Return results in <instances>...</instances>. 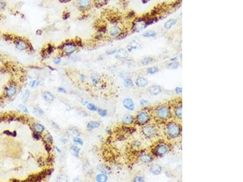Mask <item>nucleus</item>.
<instances>
[{"mask_svg": "<svg viewBox=\"0 0 243 182\" xmlns=\"http://www.w3.org/2000/svg\"><path fill=\"white\" fill-rule=\"evenodd\" d=\"M182 131V126L176 122H169L166 126L167 135L170 139H176L180 137Z\"/></svg>", "mask_w": 243, "mask_h": 182, "instance_id": "f257e3e1", "label": "nucleus"}, {"mask_svg": "<svg viewBox=\"0 0 243 182\" xmlns=\"http://www.w3.org/2000/svg\"><path fill=\"white\" fill-rule=\"evenodd\" d=\"M154 112L156 118L160 120H167L172 117V112L170 107L165 104L157 106Z\"/></svg>", "mask_w": 243, "mask_h": 182, "instance_id": "f03ea898", "label": "nucleus"}, {"mask_svg": "<svg viewBox=\"0 0 243 182\" xmlns=\"http://www.w3.org/2000/svg\"><path fill=\"white\" fill-rule=\"evenodd\" d=\"M135 123L138 126H142L148 124L151 120V115L147 111H141L137 112L135 117Z\"/></svg>", "mask_w": 243, "mask_h": 182, "instance_id": "7ed1b4c3", "label": "nucleus"}, {"mask_svg": "<svg viewBox=\"0 0 243 182\" xmlns=\"http://www.w3.org/2000/svg\"><path fill=\"white\" fill-rule=\"evenodd\" d=\"M170 151V146L165 143H159L153 149V154L156 157H163Z\"/></svg>", "mask_w": 243, "mask_h": 182, "instance_id": "20e7f679", "label": "nucleus"}, {"mask_svg": "<svg viewBox=\"0 0 243 182\" xmlns=\"http://www.w3.org/2000/svg\"><path fill=\"white\" fill-rule=\"evenodd\" d=\"M143 135L148 139H153L156 137L158 134V130L155 126L153 124H145L142 128Z\"/></svg>", "mask_w": 243, "mask_h": 182, "instance_id": "39448f33", "label": "nucleus"}, {"mask_svg": "<svg viewBox=\"0 0 243 182\" xmlns=\"http://www.w3.org/2000/svg\"><path fill=\"white\" fill-rule=\"evenodd\" d=\"M67 55H69L74 53L76 50V44L74 42H69L63 44L61 46V49Z\"/></svg>", "mask_w": 243, "mask_h": 182, "instance_id": "423d86ee", "label": "nucleus"}, {"mask_svg": "<svg viewBox=\"0 0 243 182\" xmlns=\"http://www.w3.org/2000/svg\"><path fill=\"white\" fill-rule=\"evenodd\" d=\"M149 84V81L147 78L142 76H139L136 78L134 84L139 88H144Z\"/></svg>", "mask_w": 243, "mask_h": 182, "instance_id": "0eeeda50", "label": "nucleus"}, {"mask_svg": "<svg viewBox=\"0 0 243 182\" xmlns=\"http://www.w3.org/2000/svg\"><path fill=\"white\" fill-rule=\"evenodd\" d=\"M15 45L16 48L20 50H24L29 48V44L23 39H16L15 41Z\"/></svg>", "mask_w": 243, "mask_h": 182, "instance_id": "6e6552de", "label": "nucleus"}, {"mask_svg": "<svg viewBox=\"0 0 243 182\" xmlns=\"http://www.w3.org/2000/svg\"><path fill=\"white\" fill-rule=\"evenodd\" d=\"M148 92L149 94L153 96H157L161 94L162 92V87L158 84H154L149 86L148 89Z\"/></svg>", "mask_w": 243, "mask_h": 182, "instance_id": "1a4fd4ad", "label": "nucleus"}, {"mask_svg": "<svg viewBox=\"0 0 243 182\" xmlns=\"http://www.w3.org/2000/svg\"><path fill=\"white\" fill-rule=\"evenodd\" d=\"M123 106L128 111H133L135 109V103L132 98H126L123 101Z\"/></svg>", "mask_w": 243, "mask_h": 182, "instance_id": "9d476101", "label": "nucleus"}, {"mask_svg": "<svg viewBox=\"0 0 243 182\" xmlns=\"http://www.w3.org/2000/svg\"><path fill=\"white\" fill-rule=\"evenodd\" d=\"M153 160V155L149 153H143L139 155V160L144 164H149Z\"/></svg>", "mask_w": 243, "mask_h": 182, "instance_id": "9b49d317", "label": "nucleus"}, {"mask_svg": "<svg viewBox=\"0 0 243 182\" xmlns=\"http://www.w3.org/2000/svg\"><path fill=\"white\" fill-rule=\"evenodd\" d=\"M149 171L152 174L154 175H159L162 174V168L158 164H153L149 168Z\"/></svg>", "mask_w": 243, "mask_h": 182, "instance_id": "f8f14e48", "label": "nucleus"}, {"mask_svg": "<svg viewBox=\"0 0 243 182\" xmlns=\"http://www.w3.org/2000/svg\"><path fill=\"white\" fill-rule=\"evenodd\" d=\"M135 121L134 117L130 114H126L122 117V122L125 125H130L133 124Z\"/></svg>", "mask_w": 243, "mask_h": 182, "instance_id": "ddd939ff", "label": "nucleus"}, {"mask_svg": "<svg viewBox=\"0 0 243 182\" xmlns=\"http://www.w3.org/2000/svg\"><path fill=\"white\" fill-rule=\"evenodd\" d=\"M77 4L81 9L86 10L91 7V0H77Z\"/></svg>", "mask_w": 243, "mask_h": 182, "instance_id": "4468645a", "label": "nucleus"}, {"mask_svg": "<svg viewBox=\"0 0 243 182\" xmlns=\"http://www.w3.org/2000/svg\"><path fill=\"white\" fill-rule=\"evenodd\" d=\"M174 114L176 119L181 120L182 118V106L181 104H178L174 107Z\"/></svg>", "mask_w": 243, "mask_h": 182, "instance_id": "2eb2a0df", "label": "nucleus"}, {"mask_svg": "<svg viewBox=\"0 0 243 182\" xmlns=\"http://www.w3.org/2000/svg\"><path fill=\"white\" fill-rule=\"evenodd\" d=\"M109 33L112 37H119L121 34V29L118 26H113L109 29Z\"/></svg>", "mask_w": 243, "mask_h": 182, "instance_id": "dca6fc26", "label": "nucleus"}, {"mask_svg": "<svg viewBox=\"0 0 243 182\" xmlns=\"http://www.w3.org/2000/svg\"><path fill=\"white\" fill-rule=\"evenodd\" d=\"M17 92V88H16L15 86L11 84L9 86H8L6 89V95L7 97H12L14 96L15 94Z\"/></svg>", "mask_w": 243, "mask_h": 182, "instance_id": "f3484780", "label": "nucleus"}, {"mask_svg": "<svg viewBox=\"0 0 243 182\" xmlns=\"http://www.w3.org/2000/svg\"><path fill=\"white\" fill-rule=\"evenodd\" d=\"M97 169H98V171H100L101 173H103L105 174L109 175L111 173V168L106 165L101 164V165H99L98 167H97Z\"/></svg>", "mask_w": 243, "mask_h": 182, "instance_id": "a211bd4d", "label": "nucleus"}, {"mask_svg": "<svg viewBox=\"0 0 243 182\" xmlns=\"http://www.w3.org/2000/svg\"><path fill=\"white\" fill-rule=\"evenodd\" d=\"M43 99L47 102H51L54 100V96L53 95V94L50 93V92L48 91L45 92L43 93Z\"/></svg>", "mask_w": 243, "mask_h": 182, "instance_id": "6ab92c4d", "label": "nucleus"}, {"mask_svg": "<svg viewBox=\"0 0 243 182\" xmlns=\"http://www.w3.org/2000/svg\"><path fill=\"white\" fill-rule=\"evenodd\" d=\"M128 56V53L124 49H121V50H119L118 52L117 53L116 55V58L118 60H122L125 59Z\"/></svg>", "mask_w": 243, "mask_h": 182, "instance_id": "aec40b11", "label": "nucleus"}, {"mask_svg": "<svg viewBox=\"0 0 243 182\" xmlns=\"http://www.w3.org/2000/svg\"><path fill=\"white\" fill-rule=\"evenodd\" d=\"M123 84L127 88H131V87H133L134 86V83L133 82V80L130 78H126L123 81Z\"/></svg>", "mask_w": 243, "mask_h": 182, "instance_id": "412c9836", "label": "nucleus"}, {"mask_svg": "<svg viewBox=\"0 0 243 182\" xmlns=\"http://www.w3.org/2000/svg\"><path fill=\"white\" fill-rule=\"evenodd\" d=\"M100 124L99 122L98 121H92L89 122L87 124V127L88 129L91 130V129H94L96 128H98L99 127Z\"/></svg>", "mask_w": 243, "mask_h": 182, "instance_id": "4be33fe9", "label": "nucleus"}, {"mask_svg": "<svg viewBox=\"0 0 243 182\" xmlns=\"http://www.w3.org/2000/svg\"><path fill=\"white\" fill-rule=\"evenodd\" d=\"M159 67H156V66H152V67H148L146 69V73L149 75H154V74H157L159 72Z\"/></svg>", "mask_w": 243, "mask_h": 182, "instance_id": "5701e85b", "label": "nucleus"}, {"mask_svg": "<svg viewBox=\"0 0 243 182\" xmlns=\"http://www.w3.org/2000/svg\"><path fill=\"white\" fill-rule=\"evenodd\" d=\"M96 179L98 182H105L108 180V176L103 173L99 174L96 176Z\"/></svg>", "mask_w": 243, "mask_h": 182, "instance_id": "b1692460", "label": "nucleus"}, {"mask_svg": "<svg viewBox=\"0 0 243 182\" xmlns=\"http://www.w3.org/2000/svg\"><path fill=\"white\" fill-rule=\"evenodd\" d=\"M67 134L68 135L72 137H77L79 136L80 132L77 129L75 128H70L67 131Z\"/></svg>", "mask_w": 243, "mask_h": 182, "instance_id": "393cba45", "label": "nucleus"}, {"mask_svg": "<svg viewBox=\"0 0 243 182\" xmlns=\"http://www.w3.org/2000/svg\"><path fill=\"white\" fill-rule=\"evenodd\" d=\"M176 22H177L176 20H174V19L170 20L167 21V22H165L164 27H165V28L167 29H170L172 26H173L174 24H175Z\"/></svg>", "mask_w": 243, "mask_h": 182, "instance_id": "a878e982", "label": "nucleus"}, {"mask_svg": "<svg viewBox=\"0 0 243 182\" xmlns=\"http://www.w3.org/2000/svg\"><path fill=\"white\" fill-rule=\"evenodd\" d=\"M34 128L35 131L37 133H41V132H43L44 129H45V127L44 126L42 125V124H40V123H37L35 124L34 126Z\"/></svg>", "mask_w": 243, "mask_h": 182, "instance_id": "bb28decb", "label": "nucleus"}, {"mask_svg": "<svg viewBox=\"0 0 243 182\" xmlns=\"http://www.w3.org/2000/svg\"><path fill=\"white\" fill-rule=\"evenodd\" d=\"M153 58L150 57H145L141 61V63L143 65H148L149 64H151V63H153Z\"/></svg>", "mask_w": 243, "mask_h": 182, "instance_id": "cd10ccee", "label": "nucleus"}, {"mask_svg": "<svg viewBox=\"0 0 243 182\" xmlns=\"http://www.w3.org/2000/svg\"><path fill=\"white\" fill-rule=\"evenodd\" d=\"M71 151L72 154L75 157H79L80 149L77 146H73L71 147Z\"/></svg>", "mask_w": 243, "mask_h": 182, "instance_id": "c85d7f7f", "label": "nucleus"}, {"mask_svg": "<svg viewBox=\"0 0 243 182\" xmlns=\"http://www.w3.org/2000/svg\"><path fill=\"white\" fill-rule=\"evenodd\" d=\"M179 66H180V64H179V63H178V62L172 61L171 63H169V64H168L167 67L169 69H170L174 70V69H177L179 67Z\"/></svg>", "mask_w": 243, "mask_h": 182, "instance_id": "c756f323", "label": "nucleus"}, {"mask_svg": "<svg viewBox=\"0 0 243 182\" xmlns=\"http://www.w3.org/2000/svg\"><path fill=\"white\" fill-rule=\"evenodd\" d=\"M156 35V33L153 30H149L143 34L142 36L145 38H151V37H154Z\"/></svg>", "mask_w": 243, "mask_h": 182, "instance_id": "7c9ffc66", "label": "nucleus"}, {"mask_svg": "<svg viewBox=\"0 0 243 182\" xmlns=\"http://www.w3.org/2000/svg\"><path fill=\"white\" fill-rule=\"evenodd\" d=\"M34 113L37 116L41 117L43 114V111L41 110L39 107H35L34 109Z\"/></svg>", "mask_w": 243, "mask_h": 182, "instance_id": "2f4dec72", "label": "nucleus"}, {"mask_svg": "<svg viewBox=\"0 0 243 182\" xmlns=\"http://www.w3.org/2000/svg\"><path fill=\"white\" fill-rule=\"evenodd\" d=\"M100 81V78L99 77L97 76V75H93L91 77V82L93 83V85H96Z\"/></svg>", "mask_w": 243, "mask_h": 182, "instance_id": "473e14b6", "label": "nucleus"}, {"mask_svg": "<svg viewBox=\"0 0 243 182\" xmlns=\"http://www.w3.org/2000/svg\"><path fill=\"white\" fill-rule=\"evenodd\" d=\"M86 107H87V108L89 110V111H97V107H96L94 104H93V103H88L87 105H86Z\"/></svg>", "mask_w": 243, "mask_h": 182, "instance_id": "72a5a7b5", "label": "nucleus"}, {"mask_svg": "<svg viewBox=\"0 0 243 182\" xmlns=\"http://www.w3.org/2000/svg\"><path fill=\"white\" fill-rule=\"evenodd\" d=\"M133 182H145V178L142 176H136L133 179Z\"/></svg>", "mask_w": 243, "mask_h": 182, "instance_id": "f704fd0d", "label": "nucleus"}, {"mask_svg": "<svg viewBox=\"0 0 243 182\" xmlns=\"http://www.w3.org/2000/svg\"><path fill=\"white\" fill-rule=\"evenodd\" d=\"M98 113L102 117H105L107 115V111L105 109H98Z\"/></svg>", "mask_w": 243, "mask_h": 182, "instance_id": "c9c22d12", "label": "nucleus"}, {"mask_svg": "<svg viewBox=\"0 0 243 182\" xmlns=\"http://www.w3.org/2000/svg\"><path fill=\"white\" fill-rule=\"evenodd\" d=\"M29 96H30V92L27 90V91H26V92H25L24 94H23V100L26 102L28 100V98H29Z\"/></svg>", "mask_w": 243, "mask_h": 182, "instance_id": "e433bc0d", "label": "nucleus"}, {"mask_svg": "<svg viewBox=\"0 0 243 182\" xmlns=\"http://www.w3.org/2000/svg\"><path fill=\"white\" fill-rule=\"evenodd\" d=\"M73 141H74V143H76V144H80V145L81 146H82L83 144V140H81V139H80V138L77 137H75L74 139H73Z\"/></svg>", "mask_w": 243, "mask_h": 182, "instance_id": "4c0bfd02", "label": "nucleus"}, {"mask_svg": "<svg viewBox=\"0 0 243 182\" xmlns=\"http://www.w3.org/2000/svg\"><path fill=\"white\" fill-rule=\"evenodd\" d=\"M149 104V101L146 100L142 99V100H140V101H139L140 106H142V107H143V106H147L148 104Z\"/></svg>", "mask_w": 243, "mask_h": 182, "instance_id": "58836bf2", "label": "nucleus"}, {"mask_svg": "<svg viewBox=\"0 0 243 182\" xmlns=\"http://www.w3.org/2000/svg\"><path fill=\"white\" fill-rule=\"evenodd\" d=\"M39 83H40L38 81L33 80L30 82V84H29V86H30L31 87H37V86H38Z\"/></svg>", "mask_w": 243, "mask_h": 182, "instance_id": "ea45409f", "label": "nucleus"}, {"mask_svg": "<svg viewBox=\"0 0 243 182\" xmlns=\"http://www.w3.org/2000/svg\"><path fill=\"white\" fill-rule=\"evenodd\" d=\"M137 49V45H129V46L128 47V51L131 52L133 51V50H135Z\"/></svg>", "mask_w": 243, "mask_h": 182, "instance_id": "a19ab883", "label": "nucleus"}, {"mask_svg": "<svg viewBox=\"0 0 243 182\" xmlns=\"http://www.w3.org/2000/svg\"><path fill=\"white\" fill-rule=\"evenodd\" d=\"M174 91H175L176 94L181 95V94H182V88L181 87H179V86H177L174 89Z\"/></svg>", "mask_w": 243, "mask_h": 182, "instance_id": "79ce46f5", "label": "nucleus"}, {"mask_svg": "<svg viewBox=\"0 0 243 182\" xmlns=\"http://www.w3.org/2000/svg\"><path fill=\"white\" fill-rule=\"evenodd\" d=\"M46 140H48V142H49L50 143H53V138H52V135H50V134H47V135H46Z\"/></svg>", "mask_w": 243, "mask_h": 182, "instance_id": "37998d69", "label": "nucleus"}, {"mask_svg": "<svg viewBox=\"0 0 243 182\" xmlns=\"http://www.w3.org/2000/svg\"><path fill=\"white\" fill-rule=\"evenodd\" d=\"M19 108L20 109V110H21V111H23V112H24L26 113L29 112V111H28L27 108L25 106L22 105V104H20V105H19Z\"/></svg>", "mask_w": 243, "mask_h": 182, "instance_id": "c03bdc74", "label": "nucleus"}, {"mask_svg": "<svg viewBox=\"0 0 243 182\" xmlns=\"http://www.w3.org/2000/svg\"><path fill=\"white\" fill-rule=\"evenodd\" d=\"M53 62H54V63L55 64H56V65L59 64L60 63V62H61V58H60V57H57V58H55L54 59V60H53Z\"/></svg>", "mask_w": 243, "mask_h": 182, "instance_id": "a18cd8bd", "label": "nucleus"}, {"mask_svg": "<svg viewBox=\"0 0 243 182\" xmlns=\"http://www.w3.org/2000/svg\"><path fill=\"white\" fill-rule=\"evenodd\" d=\"M33 137H34V139H35V140H40V135L38 134V133H37V132H36L33 133Z\"/></svg>", "mask_w": 243, "mask_h": 182, "instance_id": "49530a36", "label": "nucleus"}, {"mask_svg": "<svg viewBox=\"0 0 243 182\" xmlns=\"http://www.w3.org/2000/svg\"><path fill=\"white\" fill-rule=\"evenodd\" d=\"M58 92L60 93H66V91L65 90V89L63 88V87H58Z\"/></svg>", "mask_w": 243, "mask_h": 182, "instance_id": "de8ad7c7", "label": "nucleus"}, {"mask_svg": "<svg viewBox=\"0 0 243 182\" xmlns=\"http://www.w3.org/2000/svg\"><path fill=\"white\" fill-rule=\"evenodd\" d=\"M107 1V0H94L95 2L97 4H101L105 3V1Z\"/></svg>", "mask_w": 243, "mask_h": 182, "instance_id": "09e8293b", "label": "nucleus"}, {"mask_svg": "<svg viewBox=\"0 0 243 182\" xmlns=\"http://www.w3.org/2000/svg\"><path fill=\"white\" fill-rule=\"evenodd\" d=\"M5 6V4L2 0H0V10L4 9Z\"/></svg>", "mask_w": 243, "mask_h": 182, "instance_id": "8fccbe9b", "label": "nucleus"}, {"mask_svg": "<svg viewBox=\"0 0 243 182\" xmlns=\"http://www.w3.org/2000/svg\"><path fill=\"white\" fill-rule=\"evenodd\" d=\"M3 133L4 134H6V135H8V136H11L12 134V132H11L10 131H5L4 132H3Z\"/></svg>", "mask_w": 243, "mask_h": 182, "instance_id": "3c124183", "label": "nucleus"}, {"mask_svg": "<svg viewBox=\"0 0 243 182\" xmlns=\"http://www.w3.org/2000/svg\"><path fill=\"white\" fill-rule=\"evenodd\" d=\"M45 148H46V149L47 150L48 152H50L51 151V147L49 145H48V144H46V146H45Z\"/></svg>", "mask_w": 243, "mask_h": 182, "instance_id": "603ef678", "label": "nucleus"}, {"mask_svg": "<svg viewBox=\"0 0 243 182\" xmlns=\"http://www.w3.org/2000/svg\"><path fill=\"white\" fill-rule=\"evenodd\" d=\"M60 140H61V142H62V143H64V144L67 142V140H66V139H65V138H61V139H60Z\"/></svg>", "mask_w": 243, "mask_h": 182, "instance_id": "864d4df0", "label": "nucleus"}, {"mask_svg": "<svg viewBox=\"0 0 243 182\" xmlns=\"http://www.w3.org/2000/svg\"><path fill=\"white\" fill-rule=\"evenodd\" d=\"M80 78H81V80L84 81L85 79H86V76H85V75H83V74H81V76H80Z\"/></svg>", "mask_w": 243, "mask_h": 182, "instance_id": "5fc2aeb1", "label": "nucleus"}, {"mask_svg": "<svg viewBox=\"0 0 243 182\" xmlns=\"http://www.w3.org/2000/svg\"><path fill=\"white\" fill-rule=\"evenodd\" d=\"M116 52V50H111V51H109V52H108V55H109V54H114L115 52Z\"/></svg>", "mask_w": 243, "mask_h": 182, "instance_id": "6e6d98bb", "label": "nucleus"}, {"mask_svg": "<svg viewBox=\"0 0 243 182\" xmlns=\"http://www.w3.org/2000/svg\"><path fill=\"white\" fill-rule=\"evenodd\" d=\"M83 102H81V103H82L83 104L84 106H86L87 104H88V101H85V100H83L82 101Z\"/></svg>", "mask_w": 243, "mask_h": 182, "instance_id": "4d7b16f0", "label": "nucleus"}, {"mask_svg": "<svg viewBox=\"0 0 243 182\" xmlns=\"http://www.w3.org/2000/svg\"><path fill=\"white\" fill-rule=\"evenodd\" d=\"M37 35H41L42 34V31L41 30H38L37 31Z\"/></svg>", "mask_w": 243, "mask_h": 182, "instance_id": "13d9d810", "label": "nucleus"}, {"mask_svg": "<svg viewBox=\"0 0 243 182\" xmlns=\"http://www.w3.org/2000/svg\"><path fill=\"white\" fill-rule=\"evenodd\" d=\"M55 149H56V150H57V152H59V153H60V152H61V150H60V149L59 148V147H57V146H56L55 147Z\"/></svg>", "mask_w": 243, "mask_h": 182, "instance_id": "bf43d9fd", "label": "nucleus"}, {"mask_svg": "<svg viewBox=\"0 0 243 182\" xmlns=\"http://www.w3.org/2000/svg\"><path fill=\"white\" fill-rule=\"evenodd\" d=\"M12 136H13V137H16V136H17V132H16L15 131H14V132H12Z\"/></svg>", "mask_w": 243, "mask_h": 182, "instance_id": "052dcab7", "label": "nucleus"}, {"mask_svg": "<svg viewBox=\"0 0 243 182\" xmlns=\"http://www.w3.org/2000/svg\"><path fill=\"white\" fill-rule=\"evenodd\" d=\"M52 124H53V125H54V127H55V128H58V125H57V124H56L55 123H54V122H52Z\"/></svg>", "mask_w": 243, "mask_h": 182, "instance_id": "680f3d73", "label": "nucleus"}]
</instances>
